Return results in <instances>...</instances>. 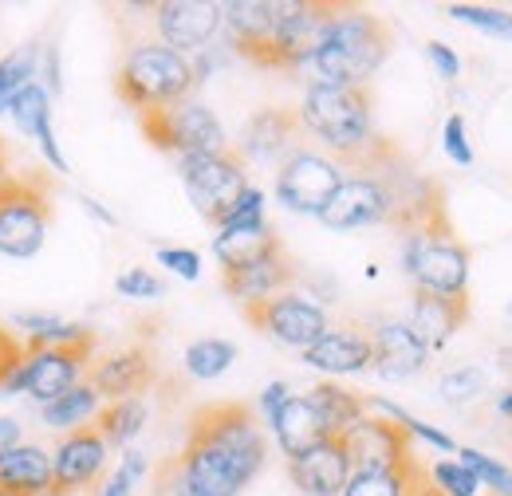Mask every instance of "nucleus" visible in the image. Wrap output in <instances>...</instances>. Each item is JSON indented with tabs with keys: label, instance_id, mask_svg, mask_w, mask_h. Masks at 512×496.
I'll use <instances>...</instances> for the list:
<instances>
[{
	"label": "nucleus",
	"instance_id": "obj_1",
	"mask_svg": "<svg viewBox=\"0 0 512 496\" xmlns=\"http://www.w3.org/2000/svg\"><path fill=\"white\" fill-rule=\"evenodd\" d=\"M268 441L245 402H209L190 418L178 453L182 481L193 496H237L264 469Z\"/></svg>",
	"mask_w": 512,
	"mask_h": 496
},
{
	"label": "nucleus",
	"instance_id": "obj_2",
	"mask_svg": "<svg viewBox=\"0 0 512 496\" xmlns=\"http://www.w3.org/2000/svg\"><path fill=\"white\" fill-rule=\"evenodd\" d=\"M390 48L394 32L383 16L359 4H339L320 52L304 71L312 75V87H367V79L386 63Z\"/></svg>",
	"mask_w": 512,
	"mask_h": 496
},
{
	"label": "nucleus",
	"instance_id": "obj_3",
	"mask_svg": "<svg viewBox=\"0 0 512 496\" xmlns=\"http://www.w3.org/2000/svg\"><path fill=\"white\" fill-rule=\"evenodd\" d=\"M469 264L473 252L457 237L449 209H434L426 221H418L410 233H402V268L414 280V288L457 296L469 292Z\"/></svg>",
	"mask_w": 512,
	"mask_h": 496
},
{
	"label": "nucleus",
	"instance_id": "obj_4",
	"mask_svg": "<svg viewBox=\"0 0 512 496\" xmlns=\"http://www.w3.org/2000/svg\"><path fill=\"white\" fill-rule=\"evenodd\" d=\"M193 87V63L166 44H134L115 71V95L134 115L178 107L190 99Z\"/></svg>",
	"mask_w": 512,
	"mask_h": 496
},
{
	"label": "nucleus",
	"instance_id": "obj_5",
	"mask_svg": "<svg viewBox=\"0 0 512 496\" xmlns=\"http://www.w3.org/2000/svg\"><path fill=\"white\" fill-rule=\"evenodd\" d=\"M300 123L331 150L339 166L375 138V99L367 87H308L300 103Z\"/></svg>",
	"mask_w": 512,
	"mask_h": 496
},
{
	"label": "nucleus",
	"instance_id": "obj_6",
	"mask_svg": "<svg viewBox=\"0 0 512 496\" xmlns=\"http://www.w3.org/2000/svg\"><path fill=\"white\" fill-rule=\"evenodd\" d=\"M52 225V186L40 174H8L0 182V256L32 260Z\"/></svg>",
	"mask_w": 512,
	"mask_h": 496
},
{
	"label": "nucleus",
	"instance_id": "obj_7",
	"mask_svg": "<svg viewBox=\"0 0 512 496\" xmlns=\"http://www.w3.org/2000/svg\"><path fill=\"white\" fill-rule=\"evenodd\" d=\"M138 126L146 134V142L162 154H174L178 162L182 158H209V154H225L229 150V138H225V126L217 123V115L205 107V103H178V107H166V111H142Z\"/></svg>",
	"mask_w": 512,
	"mask_h": 496
},
{
	"label": "nucleus",
	"instance_id": "obj_8",
	"mask_svg": "<svg viewBox=\"0 0 512 496\" xmlns=\"http://www.w3.org/2000/svg\"><path fill=\"white\" fill-rule=\"evenodd\" d=\"M178 174H182V186L190 193V205L197 209V217L213 229H221L229 221V213L237 209V201L249 189L245 158L233 146L225 154H209V158H182Z\"/></svg>",
	"mask_w": 512,
	"mask_h": 496
},
{
	"label": "nucleus",
	"instance_id": "obj_9",
	"mask_svg": "<svg viewBox=\"0 0 512 496\" xmlns=\"http://www.w3.org/2000/svg\"><path fill=\"white\" fill-rule=\"evenodd\" d=\"M335 8L339 4H323V0H276V28H272L264 67L304 71L308 60L320 52L323 36L335 20Z\"/></svg>",
	"mask_w": 512,
	"mask_h": 496
},
{
	"label": "nucleus",
	"instance_id": "obj_10",
	"mask_svg": "<svg viewBox=\"0 0 512 496\" xmlns=\"http://www.w3.org/2000/svg\"><path fill=\"white\" fill-rule=\"evenodd\" d=\"M91 351H95V339L71 343V347H36V351L24 347V363L8 374L4 394H32L40 406H48L83 382V374L91 367Z\"/></svg>",
	"mask_w": 512,
	"mask_h": 496
},
{
	"label": "nucleus",
	"instance_id": "obj_11",
	"mask_svg": "<svg viewBox=\"0 0 512 496\" xmlns=\"http://www.w3.org/2000/svg\"><path fill=\"white\" fill-rule=\"evenodd\" d=\"M241 311L260 335H268L284 347H296V351H308L327 331V311L304 296H296V292H280V296H268L256 304H241Z\"/></svg>",
	"mask_w": 512,
	"mask_h": 496
},
{
	"label": "nucleus",
	"instance_id": "obj_12",
	"mask_svg": "<svg viewBox=\"0 0 512 496\" xmlns=\"http://www.w3.org/2000/svg\"><path fill=\"white\" fill-rule=\"evenodd\" d=\"M339 186H343V170L335 166V158L316 154V150H296L276 170V201L292 213L320 217L323 205L335 197Z\"/></svg>",
	"mask_w": 512,
	"mask_h": 496
},
{
	"label": "nucleus",
	"instance_id": "obj_13",
	"mask_svg": "<svg viewBox=\"0 0 512 496\" xmlns=\"http://www.w3.org/2000/svg\"><path fill=\"white\" fill-rule=\"evenodd\" d=\"M351 473H402L414 461V437L390 418H363L343 434Z\"/></svg>",
	"mask_w": 512,
	"mask_h": 496
},
{
	"label": "nucleus",
	"instance_id": "obj_14",
	"mask_svg": "<svg viewBox=\"0 0 512 496\" xmlns=\"http://www.w3.org/2000/svg\"><path fill=\"white\" fill-rule=\"evenodd\" d=\"M107 441L95 426H79L64 434V441L52 453V489L48 496H75L87 493L103 481L107 473Z\"/></svg>",
	"mask_w": 512,
	"mask_h": 496
},
{
	"label": "nucleus",
	"instance_id": "obj_15",
	"mask_svg": "<svg viewBox=\"0 0 512 496\" xmlns=\"http://www.w3.org/2000/svg\"><path fill=\"white\" fill-rule=\"evenodd\" d=\"M150 12H154L158 40L182 56L197 48L205 52V44L225 24V8L213 0H162V4H150Z\"/></svg>",
	"mask_w": 512,
	"mask_h": 496
},
{
	"label": "nucleus",
	"instance_id": "obj_16",
	"mask_svg": "<svg viewBox=\"0 0 512 496\" xmlns=\"http://www.w3.org/2000/svg\"><path fill=\"white\" fill-rule=\"evenodd\" d=\"M308 130L300 123V107H260L241 130L237 154L245 162H288L304 150Z\"/></svg>",
	"mask_w": 512,
	"mask_h": 496
},
{
	"label": "nucleus",
	"instance_id": "obj_17",
	"mask_svg": "<svg viewBox=\"0 0 512 496\" xmlns=\"http://www.w3.org/2000/svg\"><path fill=\"white\" fill-rule=\"evenodd\" d=\"M87 382L95 386L99 398L107 402H123V398H142L154 382H158V363L150 347H123L99 363L87 367Z\"/></svg>",
	"mask_w": 512,
	"mask_h": 496
},
{
	"label": "nucleus",
	"instance_id": "obj_18",
	"mask_svg": "<svg viewBox=\"0 0 512 496\" xmlns=\"http://www.w3.org/2000/svg\"><path fill=\"white\" fill-rule=\"evenodd\" d=\"M473 304H469V292H457V296H442V292H426V288H414V304H410V331L426 343V351H442L449 339L469 323Z\"/></svg>",
	"mask_w": 512,
	"mask_h": 496
},
{
	"label": "nucleus",
	"instance_id": "obj_19",
	"mask_svg": "<svg viewBox=\"0 0 512 496\" xmlns=\"http://www.w3.org/2000/svg\"><path fill=\"white\" fill-rule=\"evenodd\" d=\"M304 363L323 374H359L375 363V339L367 327H327L304 351Z\"/></svg>",
	"mask_w": 512,
	"mask_h": 496
},
{
	"label": "nucleus",
	"instance_id": "obj_20",
	"mask_svg": "<svg viewBox=\"0 0 512 496\" xmlns=\"http://www.w3.org/2000/svg\"><path fill=\"white\" fill-rule=\"evenodd\" d=\"M288 473L296 481V489L308 496H343L351 481V461L343 449V437H327L316 449L300 453L288 461Z\"/></svg>",
	"mask_w": 512,
	"mask_h": 496
},
{
	"label": "nucleus",
	"instance_id": "obj_21",
	"mask_svg": "<svg viewBox=\"0 0 512 496\" xmlns=\"http://www.w3.org/2000/svg\"><path fill=\"white\" fill-rule=\"evenodd\" d=\"M371 339H375V363H371V371L379 374V378H386V382L414 378V374L426 367V359H430L426 343L410 331V323L386 319L379 327H371Z\"/></svg>",
	"mask_w": 512,
	"mask_h": 496
},
{
	"label": "nucleus",
	"instance_id": "obj_22",
	"mask_svg": "<svg viewBox=\"0 0 512 496\" xmlns=\"http://www.w3.org/2000/svg\"><path fill=\"white\" fill-rule=\"evenodd\" d=\"M225 8V28H229V44L264 67L268 44H272V28H276V0H233L221 4Z\"/></svg>",
	"mask_w": 512,
	"mask_h": 496
},
{
	"label": "nucleus",
	"instance_id": "obj_23",
	"mask_svg": "<svg viewBox=\"0 0 512 496\" xmlns=\"http://www.w3.org/2000/svg\"><path fill=\"white\" fill-rule=\"evenodd\" d=\"M296 280V260L288 256V248L256 260L249 268H237V272H221V288L241 300V304H256V300H268V296H280L288 292V284Z\"/></svg>",
	"mask_w": 512,
	"mask_h": 496
},
{
	"label": "nucleus",
	"instance_id": "obj_24",
	"mask_svg": "<svg viewBox=\"0 0 512 496\" xmlns=\"http://www.w3.org/2000/svg\"><path fill=\"white\" fill-rule=\"evenodd\" d=\"M268 426H272V434L280 441V449H284V457L292 461V457H300V453H308V449H316L320 441H327V426H323V418L316 414V406L308 402V394H292L272 418H268Z\"/></svg>",
	"mask_w": 512,
	"mask_h": 496
},
{
	"label": "nucleus",
	"instance_id": "obj_25",
	"mask_svg": "<svg viewBox=\"0 0 512 496\" xmlns=\"http://www.w3.org/2000/svg\"><path fill=\"white\" fill-rule=\"evenodd\" d=\"M52 489V453L40 445H16L0 461V496H48Z\"/></svg>",
	"mask_w": 512,
	"mask_h": 496
},
{
	"label": "nucleus",
	"instance_id": "obj_26",
	"mask_svg": "<svg viewBox=\"0 0 512 496\" xmlns=\"http://www.w3.org/2000/svg\"><path fill=\"white\" fill-rule=\"evenodd\" d=\"M280 248H284V241L268 225L264 229H221L213 241V256L221 260V272H237V268H249Z\"/></svg>",
	"mask_w": 512,
	"mask_h": 496
},
{
	"label": "nucleus",
	"instance_id": "obj_27",
	"mask_svg": "<svg viewBox=\"0 0 512 496\" xmlns=\"http://www.w3.org/2000/svg\"><path fill=\"white\" fill-rule=\"evenodd\" d=\"M308 402L316 406V414L323 418L331 437H343L351 426H359L367 418V398L347 390V386H339V382H316L308 390Z\"/></svg>",
	"mask_w": 512,
	"mask_h": 496
},
{
	"label": "nucleus",
	"instance_id": "obj_28",
	"mask_svg": "<svg viewBox=\"0 0 512 496\" xmlns=\"http://www.w3.org/2000/svg\"><path fill=\"white\" fill-rule=\"evenodd\" d=\"M99 402H103V398H99V394H95V386L83 378L79 386H71L67 394H60L56 402H48V406H44V426H52V430H67V434H71V430L87 426L91 418H99V410H103Z\"/></svg>",
	"mask_w": 512,
	"mask_h": 496
},
{
	"label": "nucleus",
	"instance_id": "obj_29",
	"mask_svg": "<svg viewBox=\"0 0 512 496\" xmlns=\"http://www.w3.org/2000/svg\"><path fill=\"white\" fill-rule=\"evenodd\" d=\"M146 426V402L142 398H123V402H107L95 418V430L103 434L107 445H127L142 434Z\"/></svg>",
	"mask_w": 512,
	"mask_h": 496
},
{
	"label": "nucleus",
	"instance_id": "obj_30",
	"mask_svg": "<svg viewBox=\"0 0 512 496\" xmlns=\"http://www.w3.org/2000/svg\"><path fill=\"white\" fill-rule=\"evenodd\" d=\"M8 115H12V123H16L20 134L36 138V130L52 119V95H48V87H40V83L20 87L12 95V103H8Z\"/></svg>",
	"mask_w": 512,
	"mask_h": 496
},
{
	"label": "nucleus",
	"instance_id": "obj_31",
	"mask_svg": "<svg viewBox=\"0 0 512 496\" xmlns=\"http://www.w3.org/2000/svg\"><path fill=\"white\" fill-rule=\"evenodd\" d=\"M237 359V347L229 339H197L186 347V371L193 378H217L233 367Z\"/></svg>",
	"mask_w": 512,
	"mask_h": 496
},
{
	"label": "nucleus",
	"instance_id": "obj_32",
	"mask_svg": "<svg viewBox=\"0 0 512 496\" xmlns=\"http://www.w3.org/2000/svg\"><path fill=\"white\" fill-rule=\"evenodd\" d=\"M36 67H40L36 48H20V52H12V56L0 60V111H8L12 95L36 79Z\"/></svg>",
	"mask_w": 512,
	"mask_h": 496
},
{
	"label": "nucleus",
	"instance_id": "obj_33",
	"mask_svg": "<svg viewBox=\"0 0 512 496\" xmlns=\"http://www.w3.org/2000/svg\"><path fill=\"white\" fill-rule=\"evenodd\" d=\"M457 457H461V465L477 477V485H489L497 496H512V473L501 465V461H493V457H485L481 449H457Z\"/></svg>",
	"mask_w": 512,
	"mask_h": 496
},
{
	"label": "nucleus",
	"instance_id": "obj_34",
	"mask_svg": "<svg viewBox=\"0 0 512 496\" xmlns=\"http://www.w3.org/2000/svg\"><path fill=\"white\" fill-rule=\"evenodd\" d=\"M414 461H418V457H414ZM414 461H410V465H414ZM410 465H406L402 473H351L343 496H402L406 493V473H410Z\"/></svg>",
	"mask_w": 512,
	"mask_h": 496
},
{
	"label": "nucleus",
	"instance_id": "obj_35",
	"mask_svg": "<svg viewBox=\"0 0 512 496\" xmlns=\"http://www.w3.org/2000/svg\"><path fill=\"white\" fill-rule=\"evenodd\" d=\"M446 12L453 16V20H461V24H473V28L497 32V36H512V12H505V8H481V4H449Z\"/></svg>",
	"mask_w": 512,
	"mask_h": 496
},
{
	"label": "nucleus",
	"instance_id": "obj_36",
	"mask_svg": "<svg viewBox=\"0 0 512 496\" xmlns=\"http://www.w3.org/2000/svg\"><path fill=\"white\" fill-rule=\"evenodd\" d=\"M142 477H146V457L138 449H127L123 461H119V469L107 477L103 489H95V496H134Z\"/></svg>",
	"mask_w": 512,
	"mask_h": 496
},
{
	"label": "nucleus",
	"instance_id": "obj_37",
	"mask_svg": "<svg viewBox=\"0 0 512 496\" xmlns=\"http://www.w3.org/2000/svg\"><path fill=\"white\" fill-rule=\"evenodd\" d=\"M367 406H379V410H383L386 418H390V422H398V426H402V430H406L410 437H422V441H430V445H438V449H446V453H449V449H457V445H453V437H449V434H442V430H434V426H426V422H418V418H410V414H406V410H398L394 402H383V398H371Z\"/></svg>",
	"mask_w": 512,
	"mask_h": 496
},
{
	"label": "nucleus",
	"instance_id": "obj_38",
	"mask_svg": "<svg viewBox=\"0 0 512 496\" xmlns=\"http://www.w3.org/2000/svg\"><path fill=\"white\" fill-rule=\"evenodd\" d=\"M430 477H434V485L442 489L446 496H477V477L461 465V461H438L434 469H430Z\"/></svg>",
	"mask_w": 512,
	"mask_h": 496
},
{
	"label": "nucleus",
	"instance_id": "obj_39",
	"mask_svg": "<svg viewBox=\"0 0 512 496\" xmlns=\"http://www.w3.org/2000/svg\"><path fill=\"white\" fill-rule=\"evenodd\" d=\"M264 225H268V221H264V193L256 186H249L221 229H264ZM221 229H217V233H221Z\"/></svg>",
	"mask_w": 512,
	"mask_h": 496
},
{
	"label": "nucleus",
	"instance_id": "obj_40",
	"mask_svg": "<svg viewBox=\"0 0 512 496\" xmlns=\"http://www.w3.org/2000/svg\"><path fill=\"white\" fill-rule=\"evenodd\" d=\"M115 288H119V296H127V300H154V296H162V280H158L150 268H127V272L115 280Z\"/></svg>",
	"mask_w": 512,
	"mask_h": 496
},
{
	"label": "nucleus",
	"instance_id": "obj_41",
	"mask_svg": "<svg viewBox=\"0 0 512 496\" xmlns=\"http://www.w3.org/2000/svg\"><path fill=\"white\" fill-rule=\"evenodd\" d=\"M481 390H485V374L477 371V367H469V371H453L442 378V394H446V402H453V406L477 398Z\"/></svg>",
	"mask_w": 512,
	"mask_h": 496
},
{
	"label": "nucleus",
	"instance_id": "obj_42",
	"mask_svg": "<svg viewBox=\"0 0 512 496\" xmlns=\"http://www.w3.org/2000/svg\"><path fill=\"white\" fill-rule=\"evenodd\" d=\"M158 264L178 272L182 280H197L201 276V256L193 248H158Z\"/></svg>",
	"mask_w": 512,
	"mask_h": 496
},
{
	"label": "nucleus",
	"instance_id": "obj_43",
	"mask_svg": "<svg viewBox=\"0 0 512 496\" xmlns=\"http://www.w3.org/2000/svg\"><path fill=\"white\" fill-rule=\"evenodd\" d=\"M446 154L457 166H473V146L465 138V119L461 115H449L446 119Z\"/></svg>",
	"mask_w": 512,
	"mask_h": 496
},
{
	"label": "nucleus",
	"instance_id": "obj_44",
	"mask_svg": "<svg viewBox=\"0 0 512 496\" xmlns=\"http://www.w3.org/2000/svg\"><path fill=\"white\" fill-rule=\"evenodd\" d=\"M20 363H24V343H20L8 327H0V390H4L8 374L16 371Z\"/></svg>",
	"mask_w": 512,
	"mask_h": 496
},
{
	"label": "nucleus",
	"instance_id": "obj_45",
	"mask_svg": "<svg viewBox=\"0 0 512 496\" xmlns=\"http://www.w3.org/2000/svg\"><path fill=\"white\" fill-rule=\"evenodd\" d=\"M36 146H40V154H44V162L56 170V174H67V158L64 150H60V142H56V130H52V119L36 130Z\"/></svg>",
	"mask_w": 512,
	"mask_h": 496
},
{
	"label": "nucleus",
	"instance_id": "obj_46",
	"mask_svg": "<svg viewBox=\"0 0 512 496\" xmlns=\"http://www.w3.org/2000/svg\"><path fill=\"white\" fill-rule=\"evenodd\" d=\"M154 485H158V496H193L186 489V481H182V469H178V457H170L162 469H158V477H154Z\"/></svg>",
	"mask_w": 512,
	"mask_h": 496
},
{
	"label": "nucleus",
	"instance_id": "obj_47",
	"mask_svg": "<svg viewBox=\"0 0 512 496\" xmlns=\"http://www.w3.org/2000/svg\"><path fill=\"white\" fill-rule=\"evenodd\" d=\"M402 496H446V493L434 485L430 469H426L422 461H414V465H410V473H406V493Z\"/></svg>",
	"mask_w": 512,
	"mask_h": 496
},
{
	"label": "nucleus",
	"instance_id": "obj_48",
	"mask_svg": "<svg viewBox=\"0 0 512 496\" xmlns=\"http://www.w3.org/2000/svg\"><path fill=\"white\" fill-rule=\"evenodd\" d=\"M426 56H430V63L438 67V75H442V79H457L461 60L453 56V48H446L442 40H430V44H426Z\"/></svg>",
	"mask_w": 512,
	"mask_h": 496
},
{
	"label": "nucleus",
	"instance_id": "obj_49",
	"mask_svg": "<svg viewBox=\"0 0 512 496\" xmlns=\"http://www.w3.org/2000/svg\"><path fill=\"white\" fill-rule=\"evenodd\" d=\"M288 398H292V394H288V382H280V378H276V382H268V386H264V394H260V410H264V418H272Z\"/></svg>",
	"mask_w": 512,
	"mask_h": 496
},
{
	"label": "nucleus",
	"instance_id": "obj_50",
	"mask_svg": "<svg viewBox=\"0 0 512 496\" xmlns=\"http://www.w3.org/2000/svg\"><path fill=\"white\" fill-rule=\"evenodd\" d=\"M16 445H24V430H20V422L0 414V461H4V457H8Z\"/></svg>",
	"mask_w": 512,
	"mask_h": 496
},
{
	"label": "nucleus",
	"instance_id": "obj_51",
	"mask_svg": "<svg viewBox=\"0 0 512 496\" xmlns=\"http://www.w3.org/2000/svg\"><path fill=\"white\" fill-rule=\"evenodd\" d=\"M83 205H87V213H95L99 221H107V225H115V217H111V213H107V209H103L99 201H91V197H83Z\"/></svg>",
	"mask_w": 512,
	"mask_h": 496
},
{
	"label": "nucleus",
	"instance_id": "obj_52",
	"mask_svg": "<svg viewBox=\"0 0 512 496\" xmlns=\"http://www.w3.org/2000/svg\"><path fill=\"white\" fill-rule=\"evenodd\" d=\"M497 410H501V414H505V418H512V394H505V398H501V402H497Z\"/></svg>",
	"mask_w": 512,
	"mask_h": 496
},
{
	"label": "nucleus",
	"instance_id": "obj_53",
	"mask_svg": "<svg viewBox=\"0 0 512 496\" xmlns=\"http://www.w3.org/2000/svg\"><path fill=\"white\" fill-rule=\"evenodd\" d=\"M8 178V166H4V142H0V182Z\"/></svg>",
	"mask_w": 512,
	"mask_h": 496
}]
</instances>
